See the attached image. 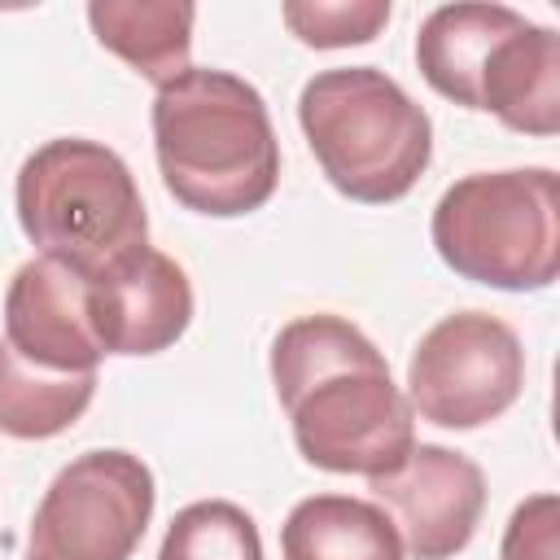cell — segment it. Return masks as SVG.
<instances>
[{"mask_svg": "<svg viewBox=\"0 0 560 560\" xmlns=\"http://www.w3.org/2000/svg\"><path fill=\"white\" fill-rule=\"evenodd\" d=\"M556 551H560V499L534 494L512 512L499 560H556Z\"/></svg>", "mask_w": 560, "mask_h": 560, "instance_id": "ac0fdd59", "label": "cell"}, {"mask_svg": "<svg viewBox=\"0 0 560 560\" xmlns=\"http://www.w3.org/2000/svg\"><path fill=\"white\" fill-rule=\"evenodd\" d=\"M271 385L306 464L385 477L416 446V411L385 354L341 315H302L271 341Z\"/></svg>", "mask_w": 560, "mask_h": 560, "instance_id": "6da1fadb", "label": "cell"}, {"mask_svg": "<svg viewBox=\"0 0 560 560\" xmlns=\"http://www.w3.org/2000/svg\"><path fill=\"white\" fill-rule=\"evenodd\" d=\"M153 153L166 192L197 214L241 219L280 184V140L254 83L188 66L153 96Z\"/></svg>", "mask_w": 560, "mask_h": 560, "instance_id": "7a4b0ae2", "label": "cell"}, {"mask_svg": "<svg viewBox=\"0 0 560 560\" xmlns=\"http://www.w3.org/2000/svg\"><path fill=\"white\" fill-rule=\"evenodd\" d=\"M368 490L394 521L402 551L416 560H451L459 556L486 512V477L481 468L438 442H416L407 464L372 477Z\"/></svg>", "mask_w": 560, "mask_h": 560, "instance_id": "ba28073f", "label": "cell"}, {"mask_svg": "<svg viewBox=\"0 0 560 560\" xmlns=\"http://www.w3.org/2000/svg\"><path fill=\"white\" fill-rule=\"evenodd\" d=\"M88 22L101 48L158 88L188 70L197 9L184 0H92Z\"/></svg>", "mask_w": 560, "mask_h": 560, "instance_id": "4fadbf2b", "label": "cell"}, {"mask_svg": "<svg viewBox=\"0 0 560 560\" xmlns=\"http://www.w3.org/2000/svg\"><path fill=\"white\" fill-rule=\"evenodd\" d=\"M298 122L324 179L363 206L416 188L433 158V122L398 79L376 66H337L302 83Z\"/></svg>", "mask_w": 560, "mask_h": 560, "instance_id": "3957f363", "label": "cell"}, {"mask_svg": "<svg viewBox=\"0 0 560 560\" xmlns=\"http://www.w3.org/2000/svg\"><path fill=\"white\" fill-rule=\"evenodd\" d=\"M525 22V13L508 9V4H442L420 22L416 35V66L424 74V83L464 105L477 109V83H481V66L490 57V48L512 35Z\"/></svg>", "mask_w": 560, "mask_h": 560, "instance_id": "7c38bea8", "label": "cell"}, {"mask_svg": "<svg viewBox=\"0 0 560 560\" xmlns=\"http://www.w3.org/2000/svg\"><path fill=\"white\" fill-rule=\"evenodd\" d=\"M88 324L105 354H158L192 324L188 271L144 245L127 262L88 280Z\"/></svg>", "mask_w": 560, "mask_h": 560, "instance_id": "9c48e42d", "label": "cell"}, {"mask_svg": "<svg viewBox=\"0 0 560 560\" xmlns=\"http://www.w3.org/2000/svg\"><path fill=\"white\" fill-rule=\"evenodd\" d=\"M158 560H262V538L241 503L197 499L171 516Z\"/></svg>", "mask_w": 560, "mask_h": 560, "instance_id": "2e32d148", "label": "cell"}, {"mask_svg": "<svg viewBox=\"0 0 560 560\" xmlns=\"http://www.w3.org/2000/svg\"><path fill=\"white\" fill-rule=\"evenodd\" d=\"M96 372H48L13 354L0 337V433L18 442H44L66 433L92 402Z\"/></svg>", "mask_w": 560, "mask_h": 560, "instance_id": "9a60e30c", "label": "cell"}, {"mask_svg": "<svg viewBox=\"0 0 560 560\" xmlns=\"http://www.w3.org/2000/svg\"><path fill=\"white\" fill-rule=\"evenodd\" d=\"M26 241L83 280L149 245V214L131 166L101 140L61 136L39 144L13 184Z\"/></svg>", "mask_w": 560, "mask_h": 560, "instance_id": "277c9868", "label": "cell"}, {"mask_svg": "<svg viewBox=\"0 0 560 560\" xmlns=\"http://www.w3.org/2000/svg\"><path fill=\"white\" fill-rule=\"evenodd\" d=\"M284 560H402V538L381 503L354 494H311L280 525Z\"/></svg>", "mask_w": 560, "mask_h": 560, "instance_id": "5bb4252c", "label": "cell"}, {"mask_svg": "<svg viewBox=\"0 0 560 560\" xmlns=\"http://www.w3.org/2000/svg\"><path fill=\"white\" fill-rule=\"evenodd\" d=\"M280 18L306 48H350L381 35L389 0H289Z\"/></svg>", "mask_w": 560, "mask_h": 560, "instance_id": "e0dca14e", "label": "cell"}, {"mask_svg": "<svg viewBox=\"0 0 560 560\" xmlns=\"http://www.w3.org/2000/svg\"><path fill=\"white\" fill-rule=\"evenodd\" d=\"M438 258L486 289H547L560 271V175L547 166L472 171L455 179L429 223Z\"/></svg>", "mask_w": 560, "mask_h": 560, "instance_id": "5b68a950", "label": "cell"}, {"mask_svg": "<svg viewBox=\"0 0 560 560\" xmlns=\"http://www.w3.org/2000/svg\"><path fill=\"white\" fill-rule=\"evenodd\" d=\"M158 486L131 451H83L44 490L26 560H131L149 521Z\"/></svg>", "mask_w": 560, "mask_h": 560, "instance_id": "8992f818", "label": "cell"}, {"mask_svg": "<svg viewBox=\"0 0 560 560\" xmlns=\"http://www.w3.org/2000/svg\"><path fill=\"white\" fill-rule=\"evenodd\" d=\"M4 341L48 372H96L105 350L88 324V280L52 258H31L4 293Z\"/></svg>", "mask_w": 560, "mask_h": 560, "instance_id": "30bf717a", "label": "cell"}, {"mask_svg": "<svg viewBox=\"0 0 560 560\" xmlns=\"http://www.w3.org/2000/svg\"><path fill=\"white\" fill-rule=\"evenodd\" d=\"M525 389V350L490 311L438 319L407 359V402L438 429H481Z\"/></svg>", "mask_w": 560, "mask_h": 560, "instance_id": "52a82bcc", "label": "cell"}, {"mask_svg": "<svg viewBox=\"0 0 560 560\" xmlns=\"http://www.w3.org/2000/svg\"><path fill=\"white\" fill-rule=\"evenodd\" d=\"M477 109H490L512 131L556 136L560 131V35L529 18L512 35H503L481 66Z\"/></svg>", "mask_w": 560, "mask_h": 560, "instance_id": "8fae6325", "label": "cell"}]
</instances>
